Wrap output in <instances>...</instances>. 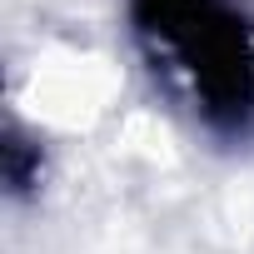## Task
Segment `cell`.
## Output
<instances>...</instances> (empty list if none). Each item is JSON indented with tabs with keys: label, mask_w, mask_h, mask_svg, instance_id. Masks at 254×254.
<instances>
[{
	"label": "cell",
	"mask_w": 254,
	"mask_h": 254,
	"mask_svg": "<svg viewBox=\"0 0 254 254\" xmlns=\"http://www.w3.org/2000/svg\"><path fill=\"white\" fill-rule=\"evenodd\" d=\"M135 30L209 125L239 130L254 115V30L224 0H135Z\"/></svg>",
	"instance_id": "6da1fadb"
}]
</instances>
